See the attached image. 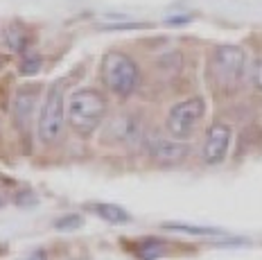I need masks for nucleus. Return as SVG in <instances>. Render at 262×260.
Masks as SVG:
<instances>
[{"instance_id":"1","label":"nucleus","mask_w":262,"mask_h":260,"mask_svg":"<svg viewBox=\"0 0 262 260\" xmlns=\"http://www.w3.org/2000/svg\"><path fill=\"white\" fill-rule=\"evenodd\" d=\"M68 124L79 136H91L97 132L106 116V97L97 89H79L68 100Z\"/></svg>"},{"instance_id":"2","label":"nucleus","mask_w":262,"mask_h":260,"mask_svg":"<svg viewBox=\"0 0 262 260\" xmlns=\"http://www.w3.org/2000/svg\"><path fill=\"white\" fill-rule=\"evenodd\" d=\"M102 73H104V82L108 86V91L116 93L118 97H129L138 89V82H140L138 63L129 55H124V52H118V50L106 52L104 63H102Z\"/></svg>"},{"instance_id":"3","label":"nucleus","mask_w":262,"mask_h":260,"mask_svg":"<svg viewBox=\"0 0 262 260\" xmlns=\"http://www.w3.org/2000/svg\"><path fill=\"white\" fill-rule=\"evenodd\" d=\"M247 73V52L239 46H220L210 57V75L217 86L233 91Z\"/></svg>"},{"instance_id":"4","label":"nucleus","mask_w":262,"mask_h":260,"mask_svg":"<svg viewBox=\"0 0 262 260\" xmlns=\"http://www.w3.org/2000/svg\"><path fill=\"white\" fill-rule=\"evenodd\" d=\"M66 122V97H63V79L54 82L46 95L39 116V138L41 143L52 145L57 143L63 132Z\"/></svg>"},{"instance_id":"5","label":"nucleus","mask_w":262,"mask_h":260,"mask_svg":"<svg viewBox=\"0 0 262 260\" xmlns=\"http://www.w3.org/2000/svg\"><path fill=\"white\" fill-rule=\"evenodd\" d=\"M206 116V102L204 97H188V100L174 104L167 113V132L177 140H188L199 127V122Z\"/></svg>"},{"instance_id":"6","label":"nucleus","mask_w":262,"mask_h":260,"mask_svg":"<svg viewBox=\"0 0 262 260\" xmlns=\"http://www.w3.org/2000/svg\"><path fill=\"white\" fill-rule=\"evenodd\" d=\"M147 151L149 156L154 159L156 165L161 167H172V165H179L188 159L190 154V147L183 143V140H177V138H161V136H154L147 140Z\"/></svg>"},{"instance_id":"7","label":"nucleus","mask_w":262,"mask_h":260,"mask_svg":"<svg viewBox=\"0 0 262 260\" xmlns=\"http://www.w3.org/2000/svg\"><path fill=\"white\" fill-rule=\"evenodd\" d=\"M231 127L224 122H215L210 124L208 134H206L204 140V149H201V156H204V163L208 165H220L228 154V147H231Z\"/></svg>"},{"instance_id":"8","label":"nucleus","mask_w":262,"mask_h":260,"mask_svg":"<svg viewBox=\"0 0 262 260\" xmlns=\"http://www.w3.org/2000/svg\"><path fill=\"white\" fill-rule=\"evenodd\" d=\"M39 84H30L23 89L16 91L14 95V104H12V116H14V124L20 132H27L34 118V106L39 100Z\"/></svg>"},{"instance_id":"9","label":"nucleus","mask_w":262,"mask_h":260,"mask_svg":"<svg viewBox=\"0 0 262 260\" xmlns=\"http://www.w3.org/2000/svg\"><path fill=\"white\" fill-rule=\"evenodd\" d=\"M108 138L124 145H134L140 140V122L134 116H118L108 127Z\"/></svg>"},{"instance_id":"10","label":"nucleus","mask_w":262,"mask_h":260,"mask_svg":"<svg viewBox=\"0 0 262 260\" xmlns=\"http://www.w3.org/2000/svg\"><path fill=\"white\" fill-rule=\"evenodd\" d=\"M93 210H95L102 220L111 222V224H122V222L129 220V215L124 213V208L113 206V204H95V206H93Z\"/></svg>"},{"instance_id":"11","label":"nucleus","mask_w":262,"mask_h":260,"mask_svg":"<svg viewBox=\"0 0 262 260\" xmlns=\"http://www.w3.org/2000/svg\"><path fill=\"white\" fill-rule=\"evenodd\" d=\"M7 43L12 50H18L23 52L27 46H30V34L20 28V25H12V28L7 30Z\"/></svg>"},{"instance_id":"12","label":"nucleus","mask_w":262,"mask_h":260,"mask_svg":"<svg viewBox=\"0 0 262 260\" xmlns=\"http://www.w3.org/2000/svg\"><path fill=\"white\" fill-rule=\"evenodd\" d=\"M167 229L172 231H183V233H192V235H224L217 229H206V226H188V224H167Z\"/></svg>"},{"instance_id":"13","label":"nucleus","mask_w":262,"mask_h":260,"mask_svg":"<svg viewBox=\"0 0 262 260\" xmlns=\"http://www.w3.org/2000/svg\"><path fill=\"white\" fill-rule=\"evenodd\" d=\"M41 68V57L39 55H25L23 61H20V73L25 75H32Z\"/></svg>"},{"instance_id":"14","label":"nucleus","mask_w":262,"mask_h":260,"mask_svg":"<svg viewBox=\"0 0 262 260\" xmlns=\"http://www.w3.org/2000/svg\"><path fill=\"white\" fill-rule=\"evenodd\" d=\"M251 84H253L255 91L262 93V57L255 59L253 66H251Z\"/></svg>"},{"instance_id":"15","label":"nucleus","mask_w":262,"mask_h":260,"mask_svg":"<svg viewBox=\"0 0 262 260\" xmlns=\"http://www.w3.org/2000/svg\"><path fill=\"white\" fill-rule=\"evenodd\" d=\"M79 226H81V218H79V215H66V218L57 220V229H59V231L79 229Z\"/></svg>"},{"instance_id":"16","label":"nucleus","mask_w":262,"mask_h":260,"mask_svg":"<svg viewBox=\"0 0 262 260\" xmlns=\"http://www.w3.org/2000/svg\"><path fill=\"white\" fill-rule=\"evenodd\" d=\"M161 253H163L161 245H156V242H151V245L143 247V251H140V256H143L145 260H154L156 256H161Z\"/></svg>"},{"instance_id":"17","label":"nucleus","mask_w":262,"mask_h":260,"mask_svg":"<svg viewBox=\"0 0 262 260\" xmlns=\"http://www.w3.org/2000/svg\"><path fill=\"white\" fill-rule=\"evenodd\" d=\"M27 260H48V258H46V253H43V251H34Z\"/></svg>"}]
</instances>
